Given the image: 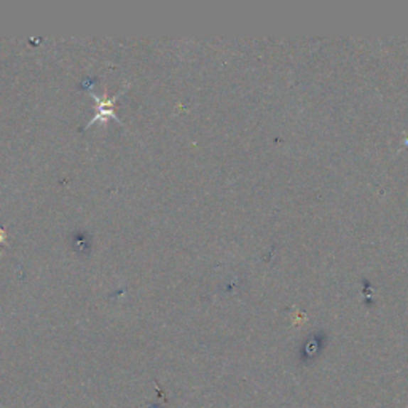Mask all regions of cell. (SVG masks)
Returning <instances> with one entry per match:
<instances>
[{"mask_svg":"<svg viewBox=\"0 0 408 408\" xmlns=\"http://www.w3.org/2000/svg\"><path fill=\"white\" fill-rule=\"evenodd\" d=\"M4 238H5V233H4V230L0 228V241H4Z\"/></svg>","mask_w":408,"mask_h":408,"instance_id":"obj_2","label":"cell"},{"mask_svg":"<svg viewBox=\"0 0 408 408\" xmlns=\"http://www.w3.org/2000/svg\"><path fill=\"white\" fill-rule=\"evenodd\" d=\"M118 96H120V95H117V96L110 97V100H109L107 93H105V95H104V97H102V100H101V97H97L96 95H93L95 101L97 102V104H96V117L93 118V120L90 122V124H93V123H96V122H101V120H107L109 117H112V118H117L118 122H122L120 118H118V117L115 115V110H114L115 100H117ZM90 124H88V127H90Z\"/></svg>","mask_w":408,"mask_h":408,"instance_id":"obj_1","label":"cell"}]
</instances>
